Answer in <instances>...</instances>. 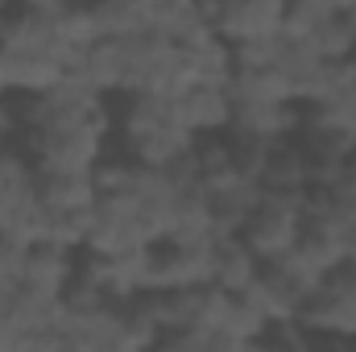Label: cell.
Here are the masks:
<instances>
[{"mask_svg":"<svg viewBox=\"0 0 356 352\" xmlns=\"http://www.w3.org/2000/svg\"><path fill=\"white\" fill-rule=\"evenodd\" d=\"M116 120V150L129 154L141 170H166L182 158H191L195 137L178 125L175 104L166 95H120V108H112Z\"/></svg>","mask_w":356,"mask_h":352,"instance_id":"cell-1","label":"cell"},{"mask_svg":"<svg viewBox=\"0 0 356 352\" xmlns=\"http://www.w3.org/2000/svg\"><path fill=\"white\" fill-rule=\"evenodd\" d=\"M112 133H116V120L108 112L95 120H58L42 129H21L17 145L25 150L38 175H91L108 154Z\"/></svg>","mask_w":356,"mask_h":352,"instance_id":"cell-2","label":"cell"},{"mask_svg":"<svg viewBox=\"0 0 356 352\" xmlns=\"http://www.w3.org/2000/svg\"><path fill=\"white\" fill-rule=\"evenodd\" d=\"M71 4L58 0H33V4H17L4 17L0 29V54L4 58H21V63H58L67 75L79 58V50L71 46Z\"/></svg>","mask_w":356,"mask_h":352,"instance_id":"cell-3","label":"cell"},{"mask_svg":"<svg viewBox=\"0 0 356 352\" xmlns=\"http://www.w3.org/2000/svg\"><path fill=\"white\" fill-rule=\"evenodd\" d=\"M298 228H302V195H261V203L253 207V216L236 237L257 262H282L290 257Z\"/></svg>","mask_w":356,"mask_h":352,"instance_id":"cell-4","label":"cell"},{"mask_svg":"<svg viewBox=\"0 0 356 352\" xmlns=\"http://www.w3.org/2000/svg\"><path fill=\"white\" fill-rule=\"evenodd\" d=\"M207 13H211V33L232 54L282 38L286 25V0H224L207 4Z\"/></svg>","mask_w":356,"mask_h":352,"instance_id":"cell-5","label":"cell"},{"mask_svg":"<svg viewBox=\"0 0 356 352\" xmlns=\"http://www.w3.org/2000/svg\"><path fill=\"white\" fill-rule=\"evenodd\" d=\"M298 328L356 336V262H344L311 290V298L302 303Z\"/></svg>","mask_w":356,"mask_h":352,"instance_id":"cell-6","label":"cell"},{"mask_svg":"<svg viewBox=\"0 0 356 352\" xmlns=\"http://www.w3.org/2000/svg\"><path fill=\"white\" fill-rule=\"evenodd\" d=\"M211 245H178L158 241L145 249V290H182V286H211Z\"/></svg>","mask_w":356,"mask_h":352,"instance_id":"cell-7","label":"cell"},{"mask_svg":"<svg viewBox=\"0 0 356 352\" xmlns=\"http://www.w3.org/2000/svg\"><path fill=\"white\" fill-rule=\"evenodd\" d=\"M145 303H149V315L162 328V336H170V332H211L216 307H220V290L216 286L145 290Z\"/></svg>","mask_w":356,"mask_h":352,"instance_id":"cell-8","label":"cell"},{"mask_svg":"<svg viewBox=\"0 0 356 352\" xmlns=\"http://www.w3.org/2000/svg\"><path fill=\"white\" fill-rule=\"evenodd\" d=\"M315 286L319 282H311L302 269H294V265L282 257V262H261V273H257V282H253L249 294L261 303L269 323H298L302 303L311 298Z\"/></svg>","mask_w":356,"mask_h":352,"instance_id":"cell-9","label":"cell"},{"mask_svg":"<svg viewBox=\"0 0 356 352\" xmlns=\"http://www.w3.org/2000/svg\"><path fill=\"white\" fill-rule=\"evenodd\" d=\"M286 262L294 265V269H302L311 282H323L327 273H336L340 265L348 262L340 224L332 216H302L298 241H294V249H290Z\"/></svg>","mask_w":356,"mask_h":352,"instance_id":"cell-10","label":"cell"},{"mask_svg":"<svg viewBox=\"0 0 356 352\" xmlns=\"http://www.w3.org/2000/svg\"><path fill=\"white\" fill-rule=\"evenodd\" d=\"M170 104H175L178 125H182L195 141H203V137H220V133L232 129V95H228V88L191 83V88L178 91Z\"/></svg>","mask_w":356,"mask_h":352,"instance_id":"cell-11","label":"cell"},{"mask_svg":"<svg viewBox=\"0 0 356 352\" xmlns=\"http://www.w3.org/2000/svg\"><path fill=\"white\" fill-rule=\"evenodd\" d=\"M38 207V170L25 158V150L0 145V232H8L17 220H25Z\"/></svg>","mask_w":356,"mask_h":352,"instance_id":"cell-12","label":"cell"},{"mask_svg":"<svg viewBox=\"0 0 356 352\" xmlns=\"http://www.w3.org/2000/svg\"><path fill=\"white\" fill-rule=\"evenodd\" d=\"M207 195V211H211V228L216 237H236L245 228V220L253 216V207L261 203V186L249 178H228L216 186H203Z\"/></svg>","mask_w":356,"mask_h":352,"instance_id":"cell-13","label":"cell"},{"mask_svg":"<svg viewBox=\"0 0 356 352\" xmlns=\"http://www.w3.org/2000/svg\"><path fill=\"white\" fill-rule=\"evenodd\" d=\"M154 33L170 46H195L216 38L211 33V13L199 0H154Z\"/></svg>","mask_w":356,"mask_h":352,"instance_id":"cell-14","label":"cell"},{"mask_svg":"<svg viewBox=\"0 0 356 352\" xmlns=\"http://www.w3.org/2000/svg\"><path fill=\"white\" fill-rule=\"evenodd\" d=\"M232 71H236V58H232V50L220 38H207V42H195V46L178 50V79H182V88H191V83L228 88Z\"/></svg>","mask_w":356,"mask_h":352,"instance_id":"cell-15","label":"cell"},{"mask_svg":"<svg viewBox=\"0 0 356 352\" xmlns=\"http://www.w3.org/2000/svg\"><path fill=\"white\" fill-rule=\"evenodd\" d=\"M261 273V262L245 249L241 237H216L211 245V286L224 294H249Z\"/></svg>","mask_w":356,"mask_h":352,"instance_id":"cell-16","label":"cell"},{"mask_svg":"<svg viewBox=\"0 0 356 352\" xmlns=\"http://www.w3.org/2000/svg\"><path fill=\"white\" fill-rule=\"evenodd\" d=\"M228 95L236 108H277V104H294V88L282 71L269 67H236L228 79Z\"/></svg>","mask_w":356,"mask_h":352,"instance_id":"cell-17","label":"cell"},{"mask_svg":"<svg viewBox=\"0 0 356 352\" xmlns=\"http://www.w3.org/2000/svg\"><path fill=\"white\" fill-rule=\"evenodd\" d=\"M88 17L95 29V42L154 33V0H104V4H88Z\"/></svg>","mask_w":356,"mask_h":352,"instance_id":"cell-18","label":"cell"},{"mask_svg":"<svg viewBox=\"0 0 356 352\" xmlns=\"http://www.w3.org/2000/svg\"><path fill=\"white\" fill-rule=\"evenodd\" d=\"M302 125V108L298 104H277V108H236L232 104V133H245L253 141L277 145L286 137H294Z\"/></svg>","mask_w":356,"mask_h":352,"instance_id":"cell-19","label":"cell"},{"mask_svg":"<svg viewBox=\"0 0 356 352\" xmlns=\"http://www.w3.org/2000/svg\"><path fill=\"white\" fill-rule=\"evenodd\" d=\"M266 328L269 315L253 294H224L220 290V307H216V323H211L216 336H228L236 344H253V340H261Z\"/></svg>","mask_w":356,"mask_h":352,"instance_id":"cell-20","label":"cell"},{"mask_svg":"<svg viewBox=\"0 0 356 352\" xmlns=\"http://www.w3.org/2000/svg\"><path fill=\"white\" fill-rule=\"evenodd\" d=\"M0 315H8L17 328L33 332V328H50L63 319V294H46L38 286H13L0 294Z\"/></svg>","mask_w":356,"mask_h":352,"instance_id":"cell-21","label":"cell"},{"mask_svg":"<svg viewBox=\"0 0 356 352\" xmlns=\"http://www.w3.org/2000/svg\"><path fill=\"white\" fill-rule=\"evenodd\" d=\"M75 269H79V253L63 249V245H33L29 257H25V286H38L46 294H63L71 282H75Z\"/></svg>","mask_w":356,"mask_h":352,"instance_id":"cell-22","label":"cell"},{"mask_svg":"<svg viewBox=\"0 0 356 352\" xmlns=\"http://www.w3.org/2000/svg\"><path fill=\"white\" fill-rule=\"evenodd\" d=\"M307 50L323 63H344L356 58V0H336L332 17L315 29V38L307 42Z\"/></svg>","mask_w":356,"mask_h":352,"instance_id":"cell-23","label":"cell"},{"mask_svg":"<svg viewBox=\"0 0 356 352\" xmlns=\"http://www.w3.org/2000/svg\"><path fill=\"white\" fill-rule=\"evenodd\" d=\"M257 186H261V195H302V191L311 186V182H307V162H302L294 137L269 145L266 166H261V175H257Z\"/></svg>","mask_w":356,"mask_h":352,"instance_id":"cell-24","label":"cell"},{"mask_svg":"<svg viewBox=\"0 0 356 352\" xmlns=\"http://www.w3.org/2000/svg\"><path fill=\"white\" fill-rule=\"evenodd\" d=\"M38 199L46 211H88L99 191L91 175H38Z\"/></svg>","mask_w":356,"mask_h":352,"instance_id":"cell-25","label":"cell"},{"mask_svg":"<svg viewBox=\"0 0 356 352\" xmlns=\"http://www.w3.org/2000/svg\"><path fill=\"white\" fill-rule=\"evenodd\" d=\"M302 116H307V120H319V125H327V129H336V133H344L356 145V91L332 99V104H319V108H302Z\"/></svg>","mask_w":356,"mask_h":352,"instance_id":"cell-26","label":"cell"},{"mask_svg":"<svg viewBox=\"0 0 356 352\" xmlns=\"http://www.w3.org/2000/svg\"><path fill=\"white\" fill-rule=\"evenodd\" d=\"M25 257H29V249H25V245H17V241L0 237V294L25 282Z\"/></svg>","mask_w":356,"mask_h":352,"instance_id":"cell-27","label":"cell"},{"mask_svg":"<svg viewBox=\"0 0 356 352\" xmlns=\"http://www.w3.org/2000/svg\"><path fill=\"white\" fill-rule=\"evenodd\" d=\"M253 352H302V328L298 323H269L261 340H253Z\"/></svg>","mask_w":356,"mask_h":352,"instance_id":"cell-28","label":"cell"},{"mask_svg":"<svg viewBox=\"0 0 356 352\" xmlns=\"http://www.w3.org/2000/svg\"><path fill=\"white\" fill-rule=\"evenodd\" d=\"M302 352H356V336H340V332H307V328H302Z\"/></svg>","mask_w":356,"mask_h":352,"instance_id":"cell-29","label":"cell"},{"mask_svg":"<svg viewBox=\"0 0 356 352\" xmlns=\"http://www.w3.org/2000/svg\"><path fill=\"white\" fill-rule=\"evenodd\" d=\"M17 133H21L17 104H13V95H4V99H0V145H13V141H17Z\"/></svg>","mask_w":356,"mask_h":352,"instance_id":"cell-30","label":"cell"},{"mask_svg":"<svg viewBox=\"0 0 356 352\" xmlns=\"http://www.w3.org/2000/svg\"><path fill=\"white\" fill-rule=\"evenodd\" d=\"M0 352H25V328H17L8 315H0Z\"/></svg>","mask_w":356,"mask_h":352,"instance_id":"cell-31","label":"cell"},{"mask_svg":"<svg viewBox=\"0 0 356 352\" xmlns=\"http://www.w3.org/2000/svg\"><path fill=\"white\" fill-rule=\"evenodd\" d=\"M8 95V67H4V54H0V99Z\"/></svg>","mask_w":356,"mask_h":352,"instance_id":"cell-32","label":"cell"},{"mask_svg":"<svg viewBox=\"0 0 356 352\" xmlns=\"http://www.w3.org/2000/svg\"><path fill=\"white\" fill-rule=\"evenodd\" d=\"M4 17H8V4H0V29H4Z\"/></svg>","mask_w":356,"mask_h":352,"instance_id":"cell-33","label":"cell"}]
</instances>
